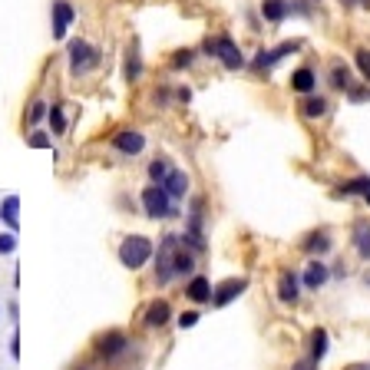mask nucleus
Wrapping results in <instances>:
<instances>
[{
  "mask_svg": "<svg viewBox=\"0 0 370 370\" xmlns=\"http://www.w3.org/2000/svg\"><path fill=\"white\" fill-rule=\"evenodd\" d=\"M295 370H314V360H301V364H295Z\"/></svg>",
  "mask_w": 370,
  "mask_h": 370,
  "instance_id": "obj_37",
  "label": "nucleus"
},
{
  "mask_svg": "<svg viewBox=\"0 0 370 370\" xmlns=\"http://www.w3.org/2000/svg\"><path fill=\"white\" fill-rule=\"evenodd\" d=\"M275 63H278V57H275V50H258V53H255L252 70H255V73H268V70H271Z\"/></svg>",
  "mask_w": 370,
  "mask_h": 370,
  "instance_id": "obj_25",
  "label": "nucleus"
},
{
  "mask_svg": "<svg viewBox=\"0 0 370 370\" xmlns=\"http://www.w3.org/2000/svg\"><path fill=\"white\" fill-rule=\"evenodd\" d=\"M109 146L122 152V156H139L142 149H146V136L139 133V129H119L113 139H109Z\"/></svg>",
  "mask_w": 370,
  "mask_h": 370,
  "instance_id": "obj_6",
  "label": "nucleus"
},
{
  "mask_svg": "<svg viewBox=\"0 0 370 370\" xmlns=\"http://www.w3.org/2000/svg\"><path fill=\"white\" fill-rule=\"evenodd\" d=\"M149 258H152V241H149L146 235L122 238V245H119V265H122V268L139 271V268L146 265Z\"/></svg>",
  "mask_w": 370,
  "mask_h": 370,
  "instance_id": "obj_2",
  "label": "nucleus"
},
{
  "mask_svg": "<svg viewBox=\"0 0 370 370\" xmlns=\"http://www.w3.org/2000/svg\"><path fill=\"white\" fill-rule=\"evenodd\" d=\"M278 297H281L284 304H295L297 301V275L295 271H284L281 278H278Z\"/></svg>",
  "mask_w": 370,
  "mask_h": 370,
  "instance_id": "obj_21",
  "label": "nucleus"
},
{
  "mask_svg": "<svg viewBox=\"0 0 370 370\" xmlns=\"http://www.w3.org/2000/svg\"><path fill=\"white\" fill-rule=\"evenodd\" d=\"M301 113L308 119H321L327 113V100H321V96H304V103H301Z\"/></svg>",
  "mask_w": 370,
  "mask_h": 370,
  "instance_id": "obj_22",
  "label": "nucleus"
},
{
  "mask_svg": "<svg viewBox=\"0 0 370 370\" xmlns=\"http://www.w3.org/2000/svg\"><path fill=\"white\" fill-rule=\"evenodd\" d=\"M291 89L301 93V96H311L314 89H317V73H314L311 66H297L295 73H291Z\"/></svg>",
  "mask_w": 370,
  "mask_h": 370,
  "instance_id": "obj_12",
  "label": "nucleus"
},
{
  "mask_svg": "<svg viewBox=\"0 0 370 370\" xmlns=\"http://www.w3.org/2000/svg\"><path fill=\"white\" fill-rule=\"evenodd\" d=\"M354 248H357V255L364 258V261H370V222L367 219H357L354 222Z\"/></svg>",
  "mask_w": 370,
  "mask_h": 370,
  "instance_id": "obj_17",
  "label": "nucleus"
},
{
  "mask_svg": "<svg viewBox=\"0 0 370 370\" xmlns=\"http://www.w3.org/2000/svg\"><path fill=\"white\" fill-rule=\"evenodd\" d=\"M195 324H198V311H185L178 317V327H182V331H189V327H195Z\"/></svg>",
  "mask_w": 370,
  "mask_h": 370,
  "instance_id": "obj_35",
  "label": "nucleus"
},
{
  "mask_svg": "<svg viewBox=\"0 0 370 370\" xmlns=\"http://www.w3.org/2000/svg\"><path fill=\"white\" fill-rule=\"evenodd\" d=\"M46 119H50V129L53 133H66V116H63V109L59 106H50V113H46Z\"/></svg>",
  "mask_w": 370,
  "mask_h": 370,
  "instance_id": "obj_28",
  "label": "nucleus"
},
{
  "mask_svg": "<svg viewBox=\"0 0 370 370\" xmlns=\"http://www.w3.org/2000/svg\"><path fill=\"white\" fill-rule=\"evenodd\" d=\"M347 370H370V364H357V367H347Z\"/></svg>",
  "mask_w": 370,
  "mask_h": 370,
  "instance_id": "obj_38",
  "label": "nucleus"
},
{
  "mask_svg": "<svg viewBox=\"0 0 370 370\" xmlns=\"http://www.w3.org/2000/svg\"><path fill=\"white\" fill-rule=\"evenodd\" d=\"M169 317H172L169 301H165V297H156V301L146 308V314H142V324L146 327H165L169 324Z\"/></svg>",
  "mask_w": 370,
  "mask_h": 370,
  "instance_id": "obj_10",
  "label": "nucleus"
},
{
  "mask_svg": "<svg viewBox=\"0 0 370 370\" xmlns=\"http://www.w3.org/2000/svg\"><path fill=\"white\" fill-rule=\"evenodd\" d=\"M185 297L195 301V304H205L212 301V281H208L205 275H192V281L185 284Z\"/></svg>",
  "mask_w": 370,
  "mask_h": 370,
  "instance_id": "obj_14",
  "label": "nucleus"
},
{
  "mask_svg": "<svg viewBox=\"0 0 370 370\" xmlns=\"http://www.w3.org/2000/svg\"><path fill=\"white\" fill-rule=\"evenodd\" d=\"M142 212L152 222H163L169 215H176V205H172V198H169L163 182H152L149 189H142Z\"/></svg>",
  "mask_w": 370,
  "mask_h": 370,
  "instance_id": "obj_4",
  "label": "nucleus"
},
{
  "mask_svg": "<svg viewBox=\"0 0 370 370\" xmlns=\"http://www.w3.org/2000/svg\"><path fill=\"white\" fill-rule=\"evenodd\" d=\"M0 222L17 235V228H20V198H17V195H7V198L0 202Z\"/></svg>",
  "mask_w": 370,
  "mask_h": 370,
  "instance_id": "obj_15",
  "label": "nucleus"
},
{
  "mask_svg": "<svg viewBox=\"0 0 370 370\" xmlns=\"http://www.w3.org/2000/svg\"><path fill=\"white\" fill-rule=\"evenodd\" d=\"M245 288H248L245 278H225L222 284H215V288H212V304H215V308H225V304H232Z\"/></svg>",
  "mask_w": 370,
  "mask_h": 370,
  "instance_id": "obj_8",
  "label": "nucleus"
},
{
  "mask_svg": "<svg viewBox=\"0 0 370 370\" xmlns=\"http://www.w3.org/2000/svg\"><path fill=\"white\" fill-rule=\"evenodd\" d=\"M327 278H331V268L321 265L317 258H314L311 265L304 268V288H311V291H317V288H324Z\"/></svg>",
  "mask_w": 370,
  "mask_h": 370,
  "instance_id": "obj_16",
  "label": "nucleus"
},
{
  "mask_svg": "<svg viewBox=\"0 0 370 370\" xmlns=\"http://www.w3.org/2000/svg\"><path fill=\"white\" fill-rule=\"evenodd\" d=\"M288 14H291L288 0H261V17H265L268 24H281Z\"/></svg>",
  "mask_w": 370,
  "mask_h": 370,
  "instance_id": "obj_19",
  "label": "nucleus"
},
{
  "mask_svg": "<svg viewBox=\"0 0 370 370\" xmlns=\"http://www.w3.org/2000/svg\"><path fill=\"white\" fill-rule=\"evenodd\" d=\"M50 20H53V37L63 40V37H66V30H70V24L76 20L73 3H70V0H53V7H50Z\"/></svg>",
  "mask_w": 370,
  "mask_h": 370,
  "instance_id": "obj_7",
  "label": "nucleus"
},
{
  "mask_svg": "<svg viewBox=\"0 0 370 370\" xmlns=\"http://www.w3.org/2000/svg\"><path fill=\"white\" fill-rule=\"evenodd\" d=\"M96 351H100V357H106V360H116L122 351H129V337H126L122 331H106L103 337L96 341Z\"/></svg>",
  "mask_w": 370,
  "mask_h": 370,
  "instance_id": "obj_9",
  "label": "nucleus"
},
{
  "mask_svg": "<svg viewBox=\"0 0 370 370\" xmlns=\"http://www.w3.org/2000/svg\"><path fill=\"white\" fill-rule=\"evenodd\" d=\"M367 189H370V178L357 176V178H351V182H341V185H337V195H344V198H347V195H364Z\"/></svg>",
  "mask_w": 370,
  "mask_h": 370,
  "instance_id": "obj_23",
  "label": "nucleus"
},
{
  "mask_svg": "<svg viewBox=\"0 0 370 370\" xmlns=\"http://www.w3.org/2000/svg\"><path fill=\"white\" fill-rule=\"evenodd\" d=\"M142 76V57H139V44H129L126 46V59H122V80L126 83H136Z\"/></svg>",
  "mask_w": 370,
  "mask_h": 370,
  "instance_id": "obj_11",
  "label": "nucleus"
},
{
  "mask_svg": "<svg viewBox=\"0 0 370 370\" xmlns=\"http://www.w3.org/2000/svg\"><path fill=\"white\" fill-rule=\"evenodd\" d=\"M327 354V331L324 327H314L311 331V360H324Z\"/></svg>",
  "mask_w": 370,
  "mask_h": 370,
  "instance_id": "obj_24",
  "label": "nucleus"
},
{
  "mask_svg": "<svg viewBox=\"0 0 370 370\" xmlns=\"http://www.w3.org/2000/svg\"><path fill=\"white\" fill-rule=\"evenodd\" d=\"M367 284H370V275H367Z\"/></svg>",
  "mask_w": 370,
  "mask_h": 370,
  "instance_id": "obj_40",
  "label": "nucleus"
},
{
  "mask_svg": "<svg viewBox=\"0 0 370 370\" xmlns=\"http://www.w3.org/2000/svg\"><path fill=\"white\" fill-rule=\"evenodd\" d=\"M364 202H370V189H367V192H364Z\"/></svg>",
  "mask_w": 370,
  "mask_h": 370,
  "instance_id": "obj_39",
  "label": "nucleus"
},
{
  "mask_svg": "<svg viewBox=\"0 0 370 370\" xmlns=\"http://www.w3.org/2000/svg\"><path fill=\"white\" fill-rule=\"evenodd\" d=\"M14 252H17V235L14 232L0 235V255H14Z\"/></svg>",
  "mask_w": 370,
  "mask_h": 370,
  "instance_id": "obj_33",
  "label": "nucleus"
},
{
  "mask_svg": "<svg viewBox=\"0 0 370 370\" xmlns=\"http://www.w3.org/2000/svg\"><path fill=\"white\" fill-rule=\"evenodd\" d=\"M10 354H14V357H20V337H17V334H14V337H10Z\"/></svg>",
  "mask_w": 370,
  "mask_h": 370,
  "instance_id": "obj_36",
  "label": "nucleus"
},
{
  "mask_svg": "<svg viewBox=\"0 0 370 370\" xmlns=\"http://www.w3.org/2000/svg\"><path fill=\"white\" fill-rule=\"evenodd\" d=\"M357 70L370 83V50H357Z\"/></svg>",
  "mask_w": 370,
  "mask_h": 370,
  "instance_id": "obj_32",
  "label": "nucleus"
},
{
  "mask_svg": "<svg viewBox=\"0 0 370 370\" xmlns=\"http://www.w3.org/2000/svg\"><path fill=\"white\" fill-rule=\"evenodd\" d=\"M66 57H70V73L73 76H83V73H89V70H96V66H100V50L89 44V40H83V37L70 40Z\"/></svg>",
  "mask_w": 370,
  "mask_h": 370,
  "instance_id": "obj_3",
  "label": "nucleus"
},
{
  "mask_svg": "<svg viewBox=\"0 0 370 370\" xmlns=\"http://www.w3.org/2000/svg\"><path fill=\"white\" fill-rule=\"evenodd\" d=\"M176 248H178V235H165L159 241V255H156V281L169 284L176 278Z\"/></svg>",
  "mask_w": 370,
  "mask_h": 370,
  "instance_id": "obj_5",
  "label": "nucleus"
},
{
  "mask_svg": "<svg viewBox=\"0 0 370 370\" xmlns=\"http://www.w3.org/2000/svg\"><path fill=\"white\" fill-rule=\"evenodd\" d=\"M169 172H172V169H169L165 159H152V163H149V178H152V182H165Z\"/></svg>",
  "mask_w": 370,
  "mask_h": 370,
  "instance_id": "obj_29",
  "label": "nucleus"
},
{
  "mask_svg": "<svg viewBox=\"0 0 370 370\" xmlns=\"http://www.w3.org/2000/svg\"><path fill=\"white\" fill-rule=\"evenodd\" d=\"M163 185H165V192H169L172 202H178V198H185V195H189V176H185L182 169H172V172L165 176Z\"/></svg>",
  "mask_w": 370,
  "mask_h": 370,
  "instance_id": "obj_13",
  "label": "nucleus"
},
{
  "mask_svg": "<svg viewBox=\"0 0 370 370\" xmlns=\"http://www.w3.org/2000/svg\"><path fill=\"white\" fill-rule=\"evenodd\" d=\"M192 271H195V252H192V248H185V245H182V238H178V248H176V278H178V275L185 278V275H192Z\"/></svg>",
  "mask_w": 370,
  "mask_h": 370,
  "instance_id": "obj_20",
  "label": "nucleus"
},
{
  "mask_svg": "<svg viewBox=\"0 0 370 370\" xmlns=\"http://www.w3.org/2000/svg\"><path fill=\"white\" fill-rule=\"evenodd\" d=\"M192 59H195V50H176V53H172V70L192 66Z\"/></svg>",
  "mask_w": 370,
  "mask_h": 370,
  "instance_id": "obj_30",
  "label": "nucleus"
},
{
  "mask_svg": "<svg viewBox=\"0 0 370 370\" xmlns=\"http://www.w3.org/2000/svg\"><path fill=\"white\" fill-rule=\"evenodd\" d=\"M27 142H30L33 149H50V146H53V142H50V136H46V133H33V136L27 139Z\"/></svg>",
  "mask_w": 370,
  "mask_h": 370,
  "instance_id": "obj_34",
  "label": "nucleus"
},
{
  "mask_svg": "<svg viewBox=\"0 0 370 370\" xmlns=\"http://www.w3.org/2000/svg\"><path fill=\"white\" fill-rule=\"evenodd\" d=\"M301 248L311 255V258H317V255H327L334 245H331V235H327V232H311V235L304 238V245H301Z\"/></svg>",
  "mask_w": 370,
  "mask_h": 370,
  "instance_id": "obj_18",
  "label": "nucleus"
},
{
  "mask_svg": "<svg viewBox=\"0 0 370 370\" xmlns=\"http://www.w3.org/2000/svg\"><path fill=\"white\" fill-rule=\"evenodd\" d=\"M331 86L347 93V89L354 86V83H351V70H347V66H334V70H331Z\"/></svg>",
  "mask_w": 370,
  "mask_h": 370,
  "instance_id": "obj_26",
  "label": "nucleus"
},
{
  "mask_svg": "<svg viewBox=\"0 0 370 370\" xmlns=\"http://www.w3.org/2000/svg\"><path fill=\"white\" fill-rule=\"evenodd\" d=\"M202 50H205L208 57L222 59L225 70H241L245 66V57H241V50H238V44L228 37V33H219V37H208L205 44H202Z\"/></svg>",
  "mask_w": 370,
  "mask_h": 370,
  "instance_id": "obj_1",
  "label": "nucleus"
},
{
  "mask_svg": "<svg viewBox=\"0 0 370 370\" xmlns=\"http://www.w3.org/2000/svg\"><path fill=\"white\" fill-rule=\"evenodd\" d=\"M46 113H50V106L44 103V100H37V103L30 106V113H27V126H40L46 119Z\"/></svg>",
  "mask_w": 370,
  "mask_h": 370,
  "instance_id": "obj_27",
  "label": "nucleus"
},
{
  "mask_svg": "<svg viewBox=\"0 0 370 370\" xmlns=\"http://www.w3.org/2000/svg\"><path fill=\"white\" fill-rule=\"evenodd\" d=\"M347 100H351V103H370V83L351 86V89H347Z\"/></svg>",
  "mask_w": 370,
  "mask_h": 370,
  "instance_id": "obj_31",
  "label": "nucleus"
}]
</instances>
